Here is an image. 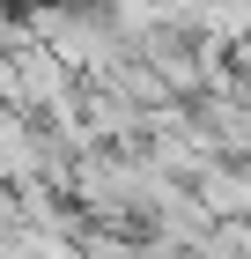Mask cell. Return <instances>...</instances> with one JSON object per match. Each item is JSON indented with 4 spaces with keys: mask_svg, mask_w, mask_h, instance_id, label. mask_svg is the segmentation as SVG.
I'll list each match as a JSON object with an SVG mask.
<instances>
[{
    "mask_svg": "<svg viewBox=\"0 0 251 259\" xmlns=\"http://www.w3.org/2000/svg\"><path fill=\"white\" fill-rule=\"evenodd\" d=\"M148 178H155V163L140 156V141H133V148H111V141H96V148H81V156H74L67 200H74L81 215H96V222H140Z\"/></svg>",
    "mask_w": 251,
    "mask_h": 259,
    "instance_id": "cell-1",
    "label": "cell"
},
{
    "mask_svg": "<svg viewBox=\"0 0 251 259\" xmlns=\"http://www.w3.org/2000/svg\"><path fill=\"white\" fill-rule=\"evenodd\" d=\"M22 30H30L37 45H52L59 60L74 67V74H89V81H104L118 60H126V45H118V30L104 22V8H74V0H30Z\"/></svg>",
    "mask_w": 251,
    "mask_h": 259,
    "instance_id": "cell-2",
    "label": "cell"
},
{
    "mask_svg": "<svg viewBox=\"0 0 251 259\" xmlns=\"http://www.w3.org/2000/svg\"><path fill=\"white\" fill-rule=\"evenodd\" d=\"M185 111H192V126L207 134L214 156H251V97L236 81H214V89L185 97Z\"/></svg>",
    "mask_w": 251,
    "mask_h": 259,
    "instance_id": "cell-3",
    "label": "cell"
},
{
    "mask_svg": "<svg viewBox=\"0 0 251 259\" xmlns=\"http://www.w3.org/2000/svg\"><path fill=\"white\" fill-rule=\"evenodd\" d=\"M81 134H89V141H111V148H133V141L148 134V111L126 104L111 81H89V74H81Z\"/></svg>",
    "mask_w": 251,
    "mask_h": 259,
    "instance_id": "cell-4",
    "label": "cell"
},
{
    "mask_svg": "<svg viewBox=\"0 0 251 259\" xmlns=\"http://www.w3.org/2000/svg\"><path fill=\"white\" fill-rule=\"evenodd\" d=\"M199 193V207H207L214 222H236V215H251V156H207L185 178Z\"/></svg>",
    "mask_w": 251,
    "mask_h": 259,
    "instance_id": "cell-5",
    "label": "cell"
},
{
    "mask_svg": "<svg viewBox=\"0 0 251 259\" xmlns=\"http://www.w3.org/2000/svg\"><path fill=\"white\" fill-rule=\"evenodd\" d=\"M104 81H111V89H118L126 104H140V111H155V104H177V97H170V81L155 74V67L140 60V52H126V60H118V67H111Z\"/></svg>",
    "mask_w": 251,
    "mask_h": 259,
    "instance_id": "cell-6",
    "label": "cell"
},
{
    "mask_svg": "<svg viewBox=\"0 0 251 259\" xmlns=\"http://www.w3.org/2000/svg\"><path fill=\"white\" fill-rule=\"evenodd\" d=\"M251 37V0H207V45H244Z\"/></svg>",
    "mask_w": 251,
    "mask_h": 259,
    "instance_id": "cell-7",
    "label": "cell"
},
{
    "mask_svg": "<svg viewBox=\"0 0 251 259\" xmlns=\"http://www.w3.org/2000/svg\"><path fill=\"white\" fill-rule=\"evenodd\" d=\"M155 22L170 30V37H207V0H155Z\"/></svg>",
    "mask_w": 251,
    "mask_h": 259,
    "instance_id": "cell-8",
    "label": "cell"
},
{
    "mask_svg": "<svg viewBox=\"0 0 251 259\" xmlns=\"http://www.w3.org/2000/svg\"><path fill=\"white\" fill-rule=\"evenodd\" d=\"M74 8H104V0H74Z\"/></svg>",
    "mask_w": 251,
    "mask_h": 259,
    "instance_id": "cell-9",
    "label": "cell"
}]
</instances>
